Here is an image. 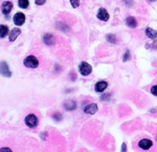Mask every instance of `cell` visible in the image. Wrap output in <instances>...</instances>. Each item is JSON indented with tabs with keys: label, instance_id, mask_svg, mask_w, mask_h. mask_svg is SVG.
<instances>
[{
	"label": "cell",
	"instance_id": "cell-3",
	"mask_svg": "<svg viewBox=\"0 0 157 152\" xmlns=\"http://www.w3.org/2000/svg\"><path fill=\"white\" fill-rule=\"evenodd\" d=\"M92 66L86 62H82L79 65V72L83 76H87L92 73Z\"/></svg>",
	"mask_w": 157,
	"mask_h": 152
},
{
	"label": "cell",
	"instance_id": "cell-19",
	"mask_svg": "<svg viewBox=\"0 0 157 152\" xmlns=\"http://www.w3.org/2000/svg\"><path fill=\"white\" fill-rule=\"evenodd\" d=\"M129 58H130V52H129V50H127L126 53L123 55V61L127 62V61H128Z\"/></svg>",
	"mask_w": 157,
	"mask_h": 152
},
{
	"label": "cell",
	"instance_id": "cell-23",
	"mask_svg": "<svg viewBox=\"0 0 157 152\" xmlns=\"http://www.w3.org/2000/svg\"><path fill=\"white\" fill-rule=\"evenodd\" d=\"M149 1H152V2H154V1H156V0H149Z\"/></svg>",
	"mask_w": 157,
	"mask_h": 152
},
{
	"label": "cell",
	"instance_id": "cell-6",
	"mask_svg": "<svg viewBox=\"0 0 157 152\" xmlns=\"http://www.w3.org/2000/svg\"><path fill=\"white\" fill-rule=\"evenodd\" d=\"M84 113L88 114H94L97 111H98V106L95 104V103H91V104H88L87 106L84 107V109H83Z\"/></svg>",
	"mask_w": 157,
	"mask_h": 152
},
{
	"label": "cell",
	"instance_id": "cell-5",
	"mask_svg": "<svg viewBox=\"0 0 157 152\" xmlns=\"http://www.w3.org/2000/svg\"><path fill=\"white\" fill-rule=\"evenodd\" d=\"M25 22V15L23 13H17L14 16V23L17 26H21Z\"/></svg>",
	"mask_w": 157,
	"mask_h": 152
},
{
	"label": "cell",
	"instance_id": "cell-7",
	"mask_svg": "<svg viewBox=\"0 0 157 152\" xmlns=\"http://www.w3.org/2000/svg\"><path fill=\"white\" fill-rule=\"evenodd\" d=\"M0 74H2L5 77H10L12 74V73L9 70V67H8L7 64L5 62L0 63Z\"/></svg>",
	"mask_w": 157,
	"mask_h": 152
},
{
	"label": "cell",
	"instance_id": "cell-16",
	"mask_svg": "<svg viewBox=\"0 0 157 152\" xmlns=\"http://www.w3.org/2000/svg\"><path fill=\"white\" fill-rule=\"evenodd\" d=\"M18 5L19 7L25 9L29 6V0H19L18 1Z\"/></svg>",
	"mask_w": 157,
	"mask_h": 152
},
{
	"label": "cell",
	"instance_id": "cell-4",
	"mask_svg": "<svg viewBox=\"0 0 157 152\" xmlns=\"http://www.w3.org/2000/svg\"><path fill=\"white\" fill-rule=\"evenodd\" d=\"M97 18L101 21H103V22H107L109 19H110V14L109 13L107 12V10L105 8H100L98 13H97Z\"/></svg>",
	"mask_w": 157,
	"mask_h": 152
},
{
	"label": "cell",
	"instance_id": "cell-15",
	"mask_svg": "<svg viewBox=\"0 0 157 152\" xmlns=\"http://www.w3.org/2000/svg\"><path fill=\"white\" fill-rule=\"evenodd\" d=\"M9 29L6 25H0V38H5L8 35Z\"/></svg>",
	"mask_w": 157,
	"mask_h": 152
},
{
	"label": "cell",
	"instance_id": "cell-21",
	"mask_svg": "<svg viewBox=\"0 0 157 152\" xmlns=\"http://www.w3.org/2000/svg\"><path fill=\"white\" fill-rule=\"evenodd\" d=\"M46 3V0H35V4L38 5H42Z\"/></svg>",
	"mask_w": 157,
	"mask_h": 152
},
{
	"label": "cell",
	"instance_id": "cell-13",
	"mask_svg": "<svg viewBox=\"0 0 157 152\" xmlns=\"http://www.w3.org/2000/svg\"><path fill=\"white\" fill-rule=\"evenodd\" d=\"M126 23L130 28H136L137 26V19L135 17H132V16H129V17L127 18Z\"/></svg>",
	"mask_w": 157,
	"mask_h": 152
},
{
	"label": "cell",
	"instance_id": "cell-18",
	"mask_svg": "<svg viewBox=\"0 0 157 152\" xmlns=\"http://www.w3.org/2000/svg\"><path fill=\"white\" fill-rule=\"evenodd\" d=\"M70 4L73 8H77L80 5V0H70Z\"/></svg>",
	"mask_w": 157,
	"mask_h": 152
},
{
	"label": "cell",
	"instance_id": "cell-8",
	"mask_svg": "<svg viewBox=\"0 0 157 152\" xmlns=\"http://www.w3.org/2000/svg\"><path fill=\"white\" fill-rule=\"evenodd\" d=\"M138 146H139V148H141L142 150H149V149L153 146V142H152V141L149 140V139H143V140H141V141L138 142Z\"/></svg>",
	"mask_w": 157,
	"mask_h": 152
},
{
	"label": "cell",
	"instance_id": "cell-1",
	"mask_svg": "<svg viewBox=\"0 0 157 152\" xmlns=\"http://www.w3.org/2000/svg\"><path fill=\"white\" fill-rule=\"evenodd\" d=\"M24 65L28 68L35 69L39 66V60L34 56H28L24 60Z\"/></svg>",
	"mask_w": 157,
	"mask_h": 152
},
{
	"label": "cell",
	"instance_id": "cell-2",
	"mask_svg": "<svg viewBox=\"0 0 157 152\" xmlns=\"http://www.w3.org/2000/svg\"><path fill=\"white\" fill-rule=\"evenodd\" d=\"M24 122H25V124L30 127V128H34L38 125V118L35 114H28L25 119H24Z\"/></svg>",
	"mask_w": 157,
	"mask_h": 152
},
{
	"label": "cell",
	"instance_id": "cell-9",
	"mask_svg": "<svg viewBox=\"0 0 157 152\" xmlns=\"http://www.w3.org/2000/svg\"><path fill=\"white\" fill-rule=\"evenodd\" d=\"M12 9H13V4L11 2L5 1L2 4L1 10H2V13L4 14H9L11 13Z\"/></svg>",
	"mask_w": 157,
	"mask_h": 152
},
{
	"label": "cell",
	"instance_id": "cell-11",
	"mask_svg": "<svg viewBox=\"0 0 157 152\" xmlns=\"http://www.w3.org/2000/svg\"><path fill=\"white\" fill-rule=\"evenodd\" d=\"M20 34H21V30L19 28H14L9 33V40L11 42H14Z\"/></svg>",
	"mask_w": 157,
	"mask_h": 152
},
{
	"label": "cell",
	"instance_id": "cell-20",
	"mask_svg": "<svg viewBox=\"0 0 157 152\" xmlns=\"http://www.w3.org/2000/svg\"><path fill=\"white\" fill-rule=\"evenodd\" d=\"M151 93L157 97V85H155L151 88Z\"/></svg>",
	"mask_w": 157,
	"mask_h": 152
},
{
	"label": "cell",
	"instance_id": "cell-22",
	"mask_svg": "<svg viewBox=\"0 0 157 152\" xmlns=\"http://www.w3.org/2000/svg\"><path fill=\"white\" fill-rule=\"evenodd\" d=\"M3 150H7V151H11L10 149H0V151H3Z\"/></svg>",
	"mask_w": 157,
	"mask_h": 152
},
{
	"label": "cell",
	"instance_id": "cell-14",
	"mask_svg": "<svg viewBox=\"0 0 157 152\" xmlns=\"http://www.w3.org/2000/svg\"><path fill=\"white\" fill-rule=\"evenodd\" d=\"M146 35L149 38H157V31L152 29V28H146Z\"/></svg>",
	"mask_w": 157,
	"mask_h": 152
},
{
	"label": "cell",
	"instance_id": "cell-10",
	"mask_svg": "<svg viewBox=\"0 0 157 152\" xmlns=\"http://www.w3.org/2000/svg\"><path fill=\"white\" fill-rule=\"evenodd\" d=\"M107 87H108V82L107 81H98L95 84L94 89H95V90L97 92H103L107 89Z\"/></svg>",
	"mask_w": 157,
	"mask_h": 152
},
{
	"label": "cell",
	"instance_id": "cell-17",
	"mask_svg": "<svg viewBox=\"0 0 157 152\" xmlns=\"http://www.w3.org/2000/svg\"><path fill=\"white\" fill-rule=\"evenodd\" d=\"M107 39H108V41H110V42H111V43H113V44L117 42V38H116V37H115L114 35H112V34L108 35V36H107Z\"/></svg>",
	"mask_w": 157,
	"mask_h": 152
},
{
	"label": "cell",
	"instance_id": "cell-12",
	"mask_svg": "<svg viewBox=\"0 0 157 152\" xmlns=\"http://www.w3.org/2000/svg\"><path fill=\"white\" fill-rule=\"evenodd\" d=\"M43 41H44V43H45L46 45L51 46V45H53V44L55 43V38H54V37H53L51 34L47 33V34H45V35L43 36Z\"/></svg>",
	"mask_w": 157,
	"mask_h": 152
}]
</instances>
